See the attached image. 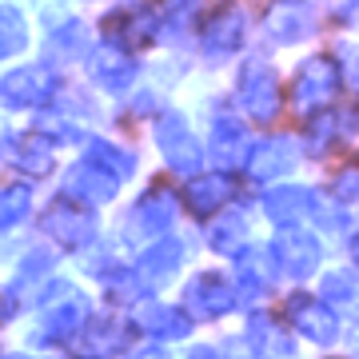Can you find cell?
I'll return each mask as SVG.
<instances>
[{"instance_id": "obj_10", "label": "cell", "mask_w": 359, "mask_h": 359, "mask_svg": "<svg viewBox=\"0 0 359 359\" xmlns=\"http://www.w3.org/2000/svg\"><path fill=\"white\" fill-rule=\"evenodd\" d=\"M244 32H248L244 8L228 4V8H219V13L204 25V36H200V40H204V52H208V56H224V52H236V48H240Z\"/></svg>"}, {"instance_id": "obj_4", "label": "cell", "mask_w": 359, "mask_h": 359, "mask_svg": "<svg viewBox=\"0 0 359 359\" xmlns=\"http://www.w3.org/2000/svg\"><path fill=\"white\" fill-rule=\"evenodd\" d=\"M335 88H339L335 65H332V60H323V56H316V60H308V65L295 72L292 104L299 108V112H308V108H320V104H327V100L335 96Z\"/></svg>"}, {"instance_id": "obj_23", "label": "cell", "mask_w": 359, "mask_h": 359, "mask_svg": "<svg viewBox=\"0 0 359 359\" xmlns=\"http://www.w3.org/2000/svg\"><path fill=\"white\" fill-rule=\"evenodd\" d=\"M8 144H13V164L20 168V172H28V176H44L52 168V148L48 140H25L20 148H16V136H8Z\"/></svg>"}, {"instance_id": "obj_24", "label": "cell", "mask_w": 359, "mask_h": 359, "mask_svg": "<svg viewBox=\"0 0 359 359\" xmlns=\"http://www.w3.org/2000/svg\"><path fill=\"white\" fill-rule=\"evenodd\" d=\"M244 236H248V219L240 212H228V216H219L208 228V244L216 248V252H236V248L244 244Z\"/></svg>"}, {"instance_id": "obj_19", "label": "cell", "mask_w": 359, "mask_h": 359, "mask_svg": "<svg viewBox=\"0 0 359 359\" xmlns=\"http://www.w3.org/2000/svg\"><path fill=\"white\" fill-rule=\"evenodd\" d=\"M88 68H92V76L100 80L104 88H112V92H120V88H128L132 84V60L120 48H96L92 52V60H88Z\"/></svg>"}, {"instance_id": "obj_26", "label": "cell", "mask_w": 359, "mask_h": 359, "mask_svg": "<svg viewBox=\"0 0 359 359\" xmlns=\"http://www.w3.org/2000/svg\"><path fill=\"white\" fill-rule=\"evenodd\" d=\"M88 160H92V164H100V168H108L116 180L132 176V168H136V156H132V152L116 148V144H100V140L88 148Z\"/></svg>"}, {"instance_id": "obj_21", "label": "cell", "mask_w": 359, "mask_h": 359, "mask_svg": "<svg viewBox=\"0 0 359 359\" xmlns=\"http://www.w3.org/2000/svg\"><path fill=\"white\" fill-rule=\"evenodd\" d=\"M140 327L148 335H156V339H184L188 327H192V320H188L180 308H144L140 311Z\"/></svg>"}, {"instance_id": "obj_13", "label": "cell", "mask_w": 359, "mask_h": 359, "mask_svg": "<svg viewBox=\"0 0 359 359\" xmlns=\"http://www.w3.org/2000/svg\"><path fill=\"white\" fill-rule=\"evenodd\" d=\"M271 252H259V248H252V252H244V256L236 259V283H240V295L244 299H259V295L271 287Z\"/></svg>"}, {"instance_id": "obj_34", "label": "cell", "mask_w": 359, "mask_h": 359, "mask_svg": "<svg viewBox=\"0 0 359 359\" xmlns=\"http://www.w3.org/2000/svg\"><path fill=\"white\" fill-rule=\"evenodd\" d=\"M347 72H351V80L359 84V52H351V48H347Z\"/></svg>"}, {"instance_id": "obj_12", "label": "cell", "mask_w": 359, "mask_h": 359, "mask_svg": "<svg viewBox=\"0 0 359 359\" xmlns=\"http://www.w3.org/2000/svg\"><path fill=\"white\" fill-rule=\"evenodd\" d=\"M172 219H176V196L168 188L144 192L140 204L132 208V228L144 231V236H160L164 228H172Z\"/></svg>"}, {"instance_id": "obj_38", "label": "cell", "mask_w": 359, "mask_h": 359, "mask_svg": "<svg viewBox=\"0 0 359 359\" xmlns=\"http://www.w3.org/2000/svg\"><path fill=\"white\" fill-rule=\"evenodd\" d=\"M8 359H32V355H8Z\"/></svg>"}, {"instance_id": "obj_37", "label": "cell", "mask_w": 359, "mask_h": 359, "mask_svg": "<svg viewBox=\"0 0 359 359\" xmlns=\"http://www.w3.org/2000/svg\"><path fill=\"white\" fill-rule=\"evenodd\" d=\"M351 259H355V268H359V236L351 240Z\"/></svg>"}, {"instance_id": "obj_15", "label": "cell", "mask_w": 359, "mask_h": 359, "mask_svg": "<svg viewBox=\"0 0 359 359\" xmlns=\"http://www.w3.org/2000/svg\"><path fill=\"white\" fill-rule=\"evenodd\" d=\"M295 168V144L292 140H264L252 156V176L256 180H280Z\"/></svg>"}, {"instance_id": "obj_20", "label": "cell", "mask_w": 359, "mask_h": 359, "mask_svg": "<svg viewBox=\"0 0 359 359\" xmlns=\"http://www.w3.org/2000/svg\"><path fill=\"white\" fill-rule=\"evenodd\" d=\"M124 339H128V327H124V323L104 320V323H96V327H88L84 339H76V355H84V359H108L116 347L124 344Z\"/></svg>"}, {"instance_id": "obj_17", "label": "cell", "mask_w": 359, "mask_h": 359, "mask_svg": "<svg viewBox=\"0 0 359 359\" xmlns=\"http://www.w3.org/2000/svg\"><path fill=\"white\" fill-rule=\"evenodd\" d=\"M244 148H248L244 124H240L236 116H219L216 128H212V156H216V164L236 168L240 164V156H244Z\"/></svg>"}, {"instance_id": "obj_25", "label": "cell", "mask_w": 359, "mask_h": 359, "mask_svg": "<svg viewBox=\"0 0 359 359\" xmlns=\"http://www.w3.org/2000/svg\"><path fill=\"white\" fill-rule=\"evenodd\" d=\"M332 308H351L359 311V280L355 276H347V271H332V276H323V295Z\"/></svg>"}, {"instance_id": "obj_8", "label": "cell", "mask_w": 359, "mask_h": 359, "mask_svg": "<svg viewBox=\"0 0 359 359\" xmlns=\"http://www.w3.org/2000/svg\"><path fill=\"white\" fill-rule=\"evenodd\" d=\"M271 256H276V264L292 280H308L311 271L320 268V244L308 231H283L280 240L271 244Z\"/></svg>"}, {"instance_id": "obj_5", "label": "cell", "mask_w": 359, "mask_h": 359, "mask_svg": "<svg viewBox=\"0 0 359 359\" xmlns=\"http://www.w3.org/2000/svg\"><path fill=\"white\" fill-rule=\"evenodd\" d=\"M240 104L252 116H259V120H271L280 112V84H276V72L268 65L252 60L244 68V76H240Z\"/></svg>"}, {"instance_id": "obj_27", "label": "cell", "mask_w": 359, "mask_h": 359, "mask_svg": "<svg viewBox=\"0 0 359 359\" xmlns=\"http://www.w3.org/2000/svg\"><path fill=\"white\" fill-rule=\"evenodd\" d=\"M156 28H160V16L152 8H136L128 25H112V32H120L128 44H148L156 36Z\"/></svg>"}, {"instance_id": "obj_35", "label": "cell", "mask_w": 359, "mask_h": 359, "mask_svg": "<svg viewBox=\"0 0 359 359\" xmlns=\"http://www.w3.org/2000/svg\"><path fill=\"white\" fill-rule=\"evenodd\" d=\"M132 359H168V351H160V347H148V351H136Z\"/></svg>"}, {"instance_id": "obj_22", "label": "cell", "mask_w": 359, "mask_h": 359, "mask_svg": "<svg viewBox=\"0 0 359 359\" xmlns=\"http://www.w3.org/2000/svg\"><path fill=\"white\" fill-rule=\"evenodd\" d=\"M228 196H231V180L224 176H200L188 184V204H192V212H216V208L228 204Z\"/></svg>"}, {"instance_id": "obj_3", "label": "cell", "mask_w": 359, "mask_h": 359, "mask_svg": "<svg viewBox=\"0 0 359 359\" xmlns=\"http://www.w3.org/2000/svg\"><path fill=\"white\" fill-rule=\"evenodd\" d=\"M156 140H160V152H164L168 168H176V172H184V176L200 168V144H196V136L188 132V124H184L176 112L160 116Z\"/></svg>"}, {"instance_id": "obj_2", "label": "cell", "mask_w": 359, "mask_h": 359, "mask_svg": "<svg viewBox=\"0 0 359 359\" xmlns=\"http://www.w3.org/2000/svg\"><path fill=\"white\" fill-rule=\"evenodd\" d=\"M287 320L304 339H316V344H332L339 335V320L327 299H311V295H292L287 299Z\"/></svg>"}, {"instance_id": "obj_28", "label": "cell", "mask_w": 359, "mask_h": 359, "mask_svg": "<svg viewBox=\"0 0 359 359\" xmlns=\"http://www.w3.org/2000/svg\"><path fill=\"white\" fill-rule=\"evenodd\" d=\"M25 40H28L25 16H20L16 4H8L4 8V25H0V48H4V56H16V52L25 48Z\"/></svg>"}, {"instance_id": "obj_32", "label": "cell", "mask_w": 359, "mask_h": 359, "mask_svg": "<svg viewBox=\"0 0 359 359\" xmlns=\"http://www.w3.org/2000/svg\"><path fill=\"white\" fill-rule=\"evenodd\" d=\"M48 268H52V256H48V252H28L25 264H20V283L36 280L40 271H48Z\"/></svg>"}, {"instance_id": "obj_9", "label": "cell", "mask_w": 359, "mask_h": 359, "mask_svg": "<svg viewBox=\"0 0 359 359\" xmlns=\"http://www.w3.org/2000/svg\"><path fill=\"white\" fill-rule=\"evenodd\" d=\"M65 192H68V200H80V204H88V208L108 204V200L116 196V176L108 172V168H100V164L88 160V164H80V168L68 172Z\"/></svg>"}, {"instance_id": "obj_16", "label": "cell", "mask_w": 359, "mask_h": 359, "mask_svg": "<svg viewBox=\"0 0 359 359\" xmlns=\"http://www.w3.org/2000/svg\"><path fill=\"white\" fill-rule=\"evenodd\" d=\"M180 259H184V244H176V240H160V244H152L140 256L136 276H140V283H160V280H168V276L180 268Z\"/></svg>"}, {"instance_id": "obj_33", "label": "cell", "mask_w": 359, "mask_h": 359, "mask_svg": "<svg viewBox=\"0 0 359 359\" xmlns=\"http://www.w3.org/2000/svg\"><path fill=\"white\" fill-rule=\"evenodd\" d=\"M219 359H256V355H252L248 344H228L224 351H219Z\"/></svg>"}, {"instance_id": "obj_7", "label": "cell", "mask_w": 359, "mask_h": 359, "mask_svg": "<svg viewBox=\"0 0 359 359\" xmlns=\"http://www.w3.org/2000/svg\"><path fill=\"white\" fill-rule=\"evenodd\" d=\"M40 228L48 231L56 244H68V248H84V244H92V240H96V224H92V216L76 212V208L65 204V200H56V204L44 212Z\"/></svg>"}, {"instance_id": "obj_36", "label": "cell", "mask_w": 359, "mask_h": 359, "mask_svg": "<svg viewBox=\"0 0 359 359\" xmlns=\"http://www.w3.org/2000/svg\"><path fill=\"white\" fill-rule=\"evenodd\" d=\"M188 359H219V355H216V351H212V347H196V351H192V355H188Z\"/></svg>"}, {"instance_id": "obj_11", "label": "cell", "mask_w": 359, "mask_h": 359, "mask_svg": "<svg viewBox=\"0 0 359 359\" xmlns=\"http://www.w3.org/2000/svg\"><path fill=\"white\" fill-rule=\"evenodd\" d=\"M52 96L48 68H13L4 76V104L8 108H32V104Z\"/></svg>"}, {"instance_id": "obj_29", "label": "cell", "mask_w": 359, "mask_h": 359, "mask_svg": "<svg viewBox=\"0 0 359 359\" xmlns=\"http://www.w3.org/2000/svg\"><path fill=\"white\" fill-rule=\"evenodd\" d=\"M28 208H32L28 188H20V184H16V188H8V192H4V200H0V224H4V228H16V224L28 216Z\"/></svg>"}, {"instance_id": "obj_1", "label": "cell", "mask_w": 359, "mask_h": 359, "mask_svg": "<svg viewBox=\"0 0 359 359\" xmlns=\"http://www.w3.org/2000/svg\"><path fill=\"white\" fill-rule=\"evenodd\" d=\"M84 320H88V299L76 287L56 283L44 304V316H40V339H68Z\"/></svg>"}, {"instance_id": "obj_30", "label": "cell", "mask_w": 359, "mask_h": 359, "mask_svg": "<svg viewBox=\"0 0 359 359\" xmlns=\"http://www.w3.org/2000/svg\"><path fill=\"white\" fill-rule=\"evenodd\" d=\"M308 140H311V152H323V148H332L335 140V116H316L308 128Z\"/></svg>"}, {"instance_id": "obj_18", "label": "cell", "mask_w": 359, "mask_h": 359, "mask_svg": "<svg viewBox=\"0 0 359 359\" xmlns=\"http://www.w3.org/2000/svg\"><path fill=\"white\" fill-rule=\"evenodd\" d=\"M248 335H252V347H256L259 355H268V359H292L295 355L292 335L283 332V327H276L268 316H252Z\"/></svg>"}, {"instance_id": "obj_14", "label": "cell", "mask_w": 359, "mask_h": 359, "mask_svg": "<svg viewBox=\"0 0 359 359\" xmlns=\"http://www.w3.org/2000/svg\"><path fill=\"white\" fill-rule=\"evenodd\" d=\"M316 208V196L308 192V188H299V184H292V188H276V192L264 196V212H268V219H276V224H295V219H304Z\"/></svg>"}, {"instance_id": "obj_6", "label": "cell", "mask_w": 359, "mask_h": 359, "mask_svg": "<svg viewBox=\"0 0 359 359\" xmlns=\"http://www.w3.org/2000/svg\"><path fill=\"white\" fill-rule=\"evenodd\" d=\"M184 299H188V308H192L196 320H216V316H224V311L236 308V292H231L228 280H224V276H216V271L196 276V280L188 283Z\"/></svg>"}, {"instance_id": "obj_31", "label": "cell", "mask_w": 359, "mask_h": 359, "mask_svg": "<svg viewBox=\"0 0 359 359\" xmlns=\"http://www.w3.org/2000/svg\"><path fill=\"white\" fill-rule=\"evenodd\" d=\"M80 48H84V28L80 25H68V32H60V36L52 40V52L56 56H76Z\"/></svg>"}]
</instances>
